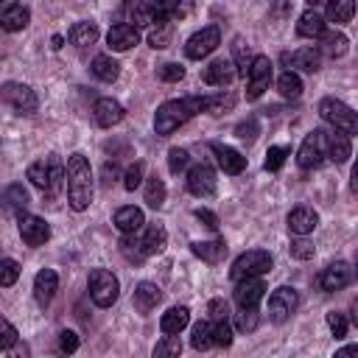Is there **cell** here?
Instances as JSON below:
<instances>
[{"instance_id":"31","label":"cell","mask_w":358,"mask_h":358,"mask_svg":"<svg viewBox=\"0 0 358 358\" xmlns=\"http://www.w3.org/2000/svg\"><path fill=\"white\" fill-rule=\"evenodd\" d=\"M190 252H193L196 257H201L204 263H221L224 255H227V243H224V238H215V241H196V243H190Z\"/></svg>"},{"instance_id":"23","label":"cell","mask_w":358,"mask_h":358,"mask_svg":"<svg viewBox=\"0 0 358 358\" xmlns=\"http://www.w3.org/2000/svg\"><path fill=\"white\" fill-rule=\"evenodd\" d=\"M282 62L302 73H316L322 67V53H319V48H299L294 53H282Z\"/></svg>"},{"instance_id":"51","label":"cell","mask_w":358,"mask_h":358,"mask_svg":"<svg viewBox=\"0 0 358 358\" xmlns=\"http://www.w3.org/2000/svg\"><path fill=\"white\" fill-rule=\"evenodd\" d=\"M257 131H260L257 120H255V117H249V120L238 123V129H235V137H238V140H246V143H252V140L257 137Z\"/></svg>"},{"instance_id":"48","label":"cell","mask_w":358,"mask_h":358,"mask_svg":"<svg viewBox=\"0 0 358 358\" xmlns=\"http://www.w3.org/2000/svg\"><path fill=\"white\" fill-rule=\"evenodd\" d=\"M213 336H215V347H229L232 344V324H229V319L213 322Z\"/></svg>"},{"instance_id":"9","label":"cell","mask_w":358,"mask_h":358,"mask_svg":"<svg viewBox=\"0 0 358 358\" xmlns=\"http://www.w3.org/2000/svg\"><path fill=\"white\" fill-rule=\"evenodd\" d=\"M218 45H221V31H218V25H204L201 31H196V34L185 42V56H187V59H204V56H210Z\"/></svg>"},{"instance_id":"25","label":"cell","mask_w":358,"mask_h":358,"mask_svg":"<svg viewBox=\"0 0 358 358\" xmlns=\"http://www.w3.org/2000/svg\"><path fill=\"white\" fill-rule=\"evenodd\" d=\"M165 243H168V232H165V227H162V224H148L145 232H143V238L137 241V249H140L143 257H148V255L162 252Z\"/></svg>"},{"instance_id":"35","label":"cell","mask_w":358,"mask_h":358,"mask_svg":"<svg viewBox=\"0 0 358 358\" xmlns=\"http://www.w3.org/2000/svg\"><path fill=\"white\" fill-rule=\"evenodd\" d=\"M90 70H92L95 78H101V81H106V84H112V81L120 76V64H117L112 56H106V53L95 56L92 64H90Z\"/></svg>"},{"instance_id":"6","label":"cell","mask_w":358,"mask_h":358,"mask_svg":"<svg viewBox=\"0 0 358 358\" xmlns=\"http://www.w3.org/2000/svg\"><path fill=\"white\" fill-rule=\"evenodd\" d=\"M87 285H90V299L98 308H112L120 296V282L109 268H92Z\"/></svg>"},{"instance_id":"50","label":"cell","mask_w":358,"mask_h":358,"mask_svg":"<svg viewBox=\"0 0 358 358\" xmlns=\"http://www.w3.org/2000/svg\"><path fill=\"white\" fill-rule=\"evenodd\" d=\"M159 78H162V81H168V84L182 81V78H185V67H182V64H176V62H168V64H162V67H159Z\"/></svg>"},{"instance_id":"33","label":"cell","mask_w":358,"mask_h":358,"mask_svg":"<svg viewBox=\"0 0 358 358\" xmlns=\"http://www.w3.org/2000/svg\"><path fill=\"white\" fill-rule=\"evenodd\" d=\"M252 62H255V56H252V50H249V42H246L243 36H235V39H232V64H235L238 76L249 78Z\"/></svg>"},{"instance_id":"10","label":"cell","mask_w":358,"mask_h":358,"mask_svg":"<svg viewBox=\"0 0 358 358\" xmlns=\"http://www.w3.org/2000/svg\"><path fill=\"white\" fill-rule=\"evenodd\" d=\"M296 305H299V294L294 288H288V285H280L268 296V319L274 324H282V322L291 319V313L296 310Z\"/></svg>"},{"instance_id":"38","label":"cell","mask_w":358,"mask_h":358,"mask_svg":"<svg viewBox=\"0 0 358 358\" xmlns=\"http://www.w3.org/2000/svg\"><path fill=\"white\" fill-rule=\"evenodd\" d=\"M145 204L154 207V210H159L165 204V182L157 173H151L145 179Z\"/></svg>"},{"instance_id":"60","label":"cell","mask_w":358,"mask_h":358,"mask_svg":"<svg viewBox=\"0 0 358 358\" xmlns=\"http://www.w3.org/2000/svg\"><path fill=\"white\" fill-rule=\"evenodd\" d=\"M350 190L358 193V162L352 165V179H350Z\"/></svg>"},{"instance_id":"42","label":"cell","mask_w":358,"mask_h":358,"mask_svg":"<svg viewBox=\"0 0 358 358\" xmlns=\"http://www.w3.org/2000/svg\"><path fill=\"white\" fill-rule=\"evenodd\" d=\"M235 106V95L232 92H215V95H207V112L210 115H224Z\"/></svg>"},{"instance_id":"53","label":"cell","mask_w":358,"mask_h":358,"mask_svg":"<svg viewBox=\"0 0 358 358\" xmlns=\"http://www.w3.org/2000/svg\"><path fill=\"white\" fill-rule=\"evenodd\" d=\"M288 252H291V257H296V260H310L313 257V243H308V241H291V246H288Z\"/></svg>"},{"instance_id":"61","label":"cell","mask_w":358,"mask_h":358,"mask_svg":"<svg viewBox=\"0 0 358 358\" xmlns=\"http://www.w3.org/2000/svg\"><path fill=\"white\" fill-rule=\"evenodd\" d=\"M350 313H352V324L358 327V299L352 302V308H350Z\"/></svg>"},{"instance_id":"11","label":"cell","mask_w":358,"mask_h":358,"mask_svg":"<svg viewBox=\"0 0 358 358\" xmlns=\"http://www.w3.org/2000/svg\"><path fill=\"white\" fill-rule=\"evenodd\" d=\"M268 81H271V59L260 53V56H255L252 70H249V78H246V98L249 101H257L268 90Z\"/></svg>"},{"instance_id":"37","label":"cell","mask_w":358,"mask_h":358,"mask_svg":"<svg viewBox=\"0 0 358 358\" xmlns=\"http://www.w3.org/2000/svg\"><path fill=\"white\" fill-rule=\"evenodd\" d=\"M190 344H193V350H210V347H215V336H213V322L210 319H201V322L193 324Z\"/></svg>"},{"instance_id":"45","label":"cell","mask_w":358,"mask_h":358,"mask_svg":"<svg viewBox=\"0 0 358 358\" xmlns=\"http://www.w3.org/2000/svg\"><path fill=\"white\" fill-rule=\"evenodd\" d=\"M6 204L11 207V210H25V204H28V190L22 187V185H11V187H6Z\"/></svg>"},{"instance_id":"7","label":"cell","mask_w":358,"mask_h":358,"mask_svg":"<svg viewBox=\"0 0 358 358\" xmlns=\"http://www.w3.org/2000/svg\"><path fill=\"white\" fill-rule=\"evenodd\" d=\"M0 98H3L6 106H11L20 115H34L36 106H39L36 92L28 84H17V81H6L3 90H0Z\"/></svg>"},{"instance_id":"27","label":"cell","mask_w":358,"mask_h":358,"mask_svg":"<svg viewBox=\"0 0 358 358\" xmlns=\"http://www.w3.org/2000/svg\"><path fill=\"white\" fill-rule=\"evenodd\" d=\"M347 45H350V39L341 34V31H336V28H327L322 36H319V53L322 56H330V59H338V56H344L347 53Z\"/></svg>"},{"instance_id":"39","label":"cell","mask_w":358,"mask_h":358,"mask_svg":"<svg viewBox=\"0 0 358 358\" xmlns=\"http://www.w3.org/2000/svg\"><path fill=\"white\" fill-rule=\"evenodd\" d=\"M171 36H173V22H154L151 25V34H148V45L154 48V50H162V48H168L171 45Z\"/></svg>"},{"instance_id":"19","label":"cell","mask_w":358,"mask_h":358,"mask_svg":"<svg viewBox=\"0 0 358 358\" xmlns=\"http://www.w3.org/2000/svg\"><path fill=\"white\" fill-rule=\"evenodd\" d=\"M288 229L294 232V235H299V238H305V235H310L313 229H316V224H319V213L313 210V207H305V204H299V207H294L291 213H288Z\"/></svg>"},{"instance_id":"46","label":"cell","mask_w":358,"mask_h":358,"mask_svg":"<svg viewBox=\"0 0 358 358\" xmlns=\"http://www.w3.org/2000/svg\"><path fill=\"white\" fill-rule=\"evenodd\" d=\"M187 162H190V154H187V148H179V145H173V148L168 151V168H171V173H179V171H185V168H187Z\"/></svg>"},{"instance_id":"22","label":"cell","mask_w":358,"mask_h":358,"mask_svg":"<svg viewBox=\"0 0 358 358\" xmlns=\"http://www.w3.org/2000/svg\"><path fill=\"white\" fill-rule=\"evenodd\" d=\"M56 291H59V274H56L53 268L36 271V277H34V299H36L42 308L50 305V299L56 296Z\"/></svg>"},{"instance_id":"17","label":"cell","mask_w":358,"mask_h":358,"mask_svg":"<svg viewBox=\"0 0 358 358\" xmlns=\"http://www.w3.org/2000/svg\"><path fill=\"white\" fill-rule=\"evenodd\" d=\"M92 115H95V123H98L101 129H112V126H117V123L123 120L126 109H123V103L115 101V98H98L95 106H92Z\"/></svg>"},{"instance_id":"2","label":"cell","mask_w":358,"mask_h":358,"mask_svg":"<svg viewBox=\"0 0 358 358\" xmlns=\"http://www.w3.org/2000/svg\"><path fill=\"white\" fill-rule=\"evenodd\" d=\"M67 201L76 213H84L92 201V168L78 151L67 157Z\"/></svg>"},{"instance_id":"59","label":"cell","mask_w":358,"mask_h":358,"mask_svg":"<svg viewBox=\"0 0 358 358\" xmlns=\"http://www.w3.org/2000/svg\"><path fill=\"white\" fill-rule=\"evenodd\" d=\"M333 358H358V344H347V347L336 350V355H333Z\"/></svg>"},{"instance_id":"56","label":"cell","mask_w":358,"mask_h":358,"mask_svg":"<svg viewBox=\"0 0 358 358\" xmlns=\"http://www.w3.org/2000/svg\"><path fill=\"white\" fill-rule=\"evenodd\" d=\"M207 310H210V322H224V319H227V313H229V308H227V302H224V299H210Z\"/></svg>"},{"instance_id":"54","label":"cell","mask_w":358,"mask_h":358,"mask_svg":"<svg viewBox=\"0 0 358 358\" xmlns=\"http://www.w3.org/2000/svg\"><path fill=\"white\" fill-rule=\"evenodd\" d=\"M59 350H62L64 355H73V352L78 350V336H76L73 330H62V333H59Z\"/></svg>"},{"instance_id":"24","label":"cell","mask_w":358,"mask_h":358,"mask_svg":"<svg viewBox=\"0 0 358 358\" xmlns=\"http://www.w3.org/2000/svg\"><path fill=\"white\" fill-rule=\"evenodd\" d=\"M324 31H327V20L316 11V6H308V8L299 14L296 34H299V36H308V39H319Z\"/></svg>"},{"instance_id":"12","label":"cell","mask_w":358,"mask_h":358,"mask_svg":"<svg viewBox=\"0 0 358 358\" xmlns=\"http://www.w3.org/2000/svg\"><path fill=\"white\" fill-rule=\"evenodd\" d=\"M17 227H20V235L28 246H42L48 238H50V224L39 215H31V213H20L17 215Z\"/></svg>"},{"instance_id":"55","label":"cell","mask_w":358,"mask_h":358,"mask_svg":"<svg viewBox=\"0 0 358 358\" xmlns=\"http://www.w3.org/2000/svg\"><path fill=\"white\" fill-rule=\"evenodd\" d=\"M17 341H20V333H17V327H14V324L6 319V322H3V336H0V344H3V350H11Z\"/></svg>"},{"instance_id":"57","label":"cell","mask_w":358,"mask_h":358,"mask_svg":"<svg viewBox=\"0 0 358 358\" xmlns=\"http://www.w3.org/2000/svg\"><path fill=\"white\" fill-rule=\"evenodd\" d=\"M193 215H196V218H199V221H201V224H204L207 229H213V232L218 229V215H215L213 210H204V207H199V210H196Z\"/></svg>"},{"instance_id":"28","label":"cell","mask_w":358,"mask_h":358,"mask_svg":"<svg viewBox=\"0 0 358 358\" xmlns=\"http://www.w3.org/2000/svg\"><path fill=\"white\" fill-rule=\"evenodd\" d=\"M115 227L123 232V235H134L143 224H145V215H143V210L140 207H134V204H126V207H120L117 213H115Z\"/></svg>"},{"instance_id":"32","label":"cell","mask_w":358,"mask_h":358,"mask_svg":"<svg viewBox=\"0 0 358 358\" xmlns=\"http://www.w3.org/2000/svg\"><path fill=\"white\" fill-rule=\"evenodd\" d=\"M350 154H352V145H350V137L344 134V131H327V157L336 162V165H341V162H347L350 159Z\"/></svg>"},{"instance_id":"34","label":"cell","mask_w":358,"mask_h":358,"mask_svg":"<svg viewBox=\"0 0 358 358\" xmlns=\"http://www.w3.org/2000/svg\"><path fill=\"white\" fill-rule=\"evenodd\" d=\"M67 39H70L76 48H87V45H95V39H98V25H95V22H87V20H81V22H76V25L67 31Z\"/></svg>"},{"instance_id":"3","label":"cell","mask_w":358,"mask_h":358,"mask_svg":"<svg viewBox=\"0 0 358 358\" xmlns=\"http://www.w3.org/2000/svg\"><path fill=\"white\" fill-rule=\"evenodd\" d=\"M25 176L31 179V185H36L42 193H56L62 187V179H64V165L56 154H48L36 162L28 165Z\"/></svg>"},{"instance_id":"36","label":"cell","mask_w":358,"mask_h":358,"mask_svg":"<svg viewBox=\"0 0 358 358\" xmlns=\"http://www.w3.org/2000/svg\"><path fill=\"white\" fill-rule=\"evenodd\" d=\"M352 14H355V3L352 0H333V3L324 6V20L327 22H336V25L350 22Z\"/></svg>"},{"instance_id":"49","label":"cell","mask_w":358,"mask_h":358,"mask_svg":"<svg viewBox=\"0 0 358 358\" xmlns=\"http://www.w3.org/2000/svg\"><path fill=\"white\" fill-rule=\"evenodd\" d=\"M327 327H330V333H333L336 338H344V336H347V316L338 313V310H330V313H327Z\"/></svg>"},{"instance_id":"26","label":"cell","mask_w":358,"mask_h":358,"mask_svg":"<svg viewBox=\"0 0 358 358\" xmlns=\"http://www.w3.org/2000/svg\"><path fill=\"white\" fill-rule=\"evenodd\" d=\"M31 22V11L22 3H6L0 11V25L3 31H22Z\"/></svg>"},{"instance_id":"58","label":"cell","mask_w":358,"mask_h":358,"mask_svg":"<svg viewBox=\"0 0 358 358\" xmlns=\"http://www.w3.org/2000/svg\"><path fill=\"white\" fill-rule=\"evenodd\" d=\"M6 358H31V347H28V344L20 338V341H17L11 350H6Z\"/></svg>"},{"instance_id":"40","label":"cell","mask_w":358,"mask_h":358,"mask_svg":"<svg viewBox=\"0 0 358 358\" xmlns=\"http://www.w3.org/2000/svg\"><path fill=\"white\" fill-rule=\"evenodd\" d=\"M277 90L282 98H299L302 95V78L294 73V70H285L280 78H277Z\"/></svg>"},{"instance_id":"16","label":"cell","mask_w":358,"mask_h":358,"mask_svg":"<svg viewBox=\"0 0 358 358\" xmlns=\"http://www.w3.org/2000/svg\"><path fill=\"white\" fill-rule=\"evenodd\" d=\"M235 76H238V70H235L232 59H215L201 70V81L210 87H227V84H232Z\"/></svg>"},{"instance_id":"62","label":"cell","mask_w":358,"mask_h":358,"mask_svg":"<svg viewBox=\"0 0 358 358\" xmlns=\"http://www.w3.org/2000/svg\"><path fill=\"white\" fill-rule=\"evenodd\" d=\"M62 45H64V36H59V34H56V36H53V48H56V50H59V48H62Z\"/></svg>"},{"instance_id":"47","label":"cell","mask_w":358,"mask_h":358,"mask_svg":"<svg viewBox=\"0 0 358 358\" xmlns=\"http://www.w3.org/2000/svg\"><path fill=\"white\" fill-rule=\"evenodd\" d=\"M17 277H20V263L11 260V257H6V260L0 263V285L8 288V285L17 282Z\"/></svg>"},{"instance_id":"1","label":"cell","mask_w":358,"mask_h":358,"mask_svg":"<svg viewBox=\"0 0 358 358\" xmlns=\"http://www.w3.org/2000/svg\"><path fill=\"white\" fill-rule=\"evenodd\" d=\"M199 112H207V95H185V98H173L165 101L157 115H154V131L159 137L173 134L182 123H187L190 117H196Z\"/></svg>"},{"instance_id":"30","label":"cell","mask_w":358,"mask_h":358,"mask_svg":"<svg viewBox=\"0 0 358 358\" xmlns=\"http://www.w3.org/2000/svg\"><path fill=\"white\" fill-rule=\"evenodd\" d=\"M159 299H162V288H159L157 282H140V285L134 288V308H137L140 313L154 310V308L159 305Z\"/></svg>"},{"instance_id":"18","label":"cell","mask_w":358,"mask_h":358,"mask_svg":"<svg viewBox=\"0 0 358 358\" xmlns=\"http://www.w3.org/2000/svg\"><path fill=\"white\" fill-rule=\"evenodd\" d=\"M210 148H213V154H215V159H218V168H221L224 173H229V176L243 173L246 157H243L241 151H235L232 145H224V143H210Z\"/></svg>"},{"instance_id":"20","label":"cell","mask_w":358,"mask_h":358,"mask_svg":"<svg viewBox=\"0 0 358 358\" xmlns=\"http://www.w3.org/2000/svg\"><path fill=\"white\" fill-rule=\"evenodd\" d=\"M159 11H162V3H151V0H134L126 6V14H129V22L134 28L140 25H154L159 20Z\"/></svg>"},{"instance_id":"14","label":"cell","mask_w":358,"mask_h":358,"mask_svg":"<svg viewBox=\"0 0 358 358\" xmlns=\"http://www.w3.org/2000/svg\"><path fill=\"white\" fill-rule=\"evenodd\" d=\"M187 190L199 199H207L215 193V171L207 162H199L187 171Z\"/></svg>"},{"instance_id":"4","label":"cell","mask_w":358,"mask_h":358,"mask_svg":"<svg viewBox=\"0 0 358 358\" xmlns=\"http://www.w3.org/2000/svg\"><path fill=\"white\" fill-rule=\"evenodd\" d=\"M271 266H274V260H271V255L266 249H249V252H243V255L235 257V263L229 268V277L235 282L252 280V277H263V274L271 271Z\"/></svg>"},{"instance_id":"29","label":"cell","mask_w":358,"mask_h":358,"mask_svg":"<svg viewBox=\"0 0 358 358\" xmlns=\"http://www.w3.org/2000/svg\"><path fill=\"white\" fill-rule=\"evenodd\" d=\"M187 322H190V310H187L185 305H176V308H168V310L162 313L159 330H162L165 336H179V333L187 327Z\"/></svg>"},{"instance_id":"41","label":"cell","mask_w":358,"mask_h":358,"mask_svg":"<svg viewBox=\"0 0 358 358\" xmlns=\"http://www.w3.org/2000/svg\"><path fill=\"white\" fill-rule=\"evenodd\" d=\"M154 358H179L182 355V341L179 336H162L157 344H154Z\"/></svg>"},{"instance_id":"13","label":"cell","mask_w":358,"mask_h":358,"mask_svg":"<svg viewBox=\"0 0 358 358\" xmlns=\"http://www.w3.org/2000/svg\"><path fill=\"white\" fill-rule=\"evenodd\" d=\"M266 294V282L260 277H252V280H241L235 282V291H232V299L241 310H257L260 299Z\"/></svg>"},{"instance_id":"15","label":"cell","mask_w":358,"mask_h":358,"mask_svg":"<svg viewBox=\"0 0 358 358\" xmlns=\"http://www.w3.org/2000/svg\"><path fill=\"white\" fill-rule=\"evenodd\" d=\"M350 280H352L350 263H347V260H336V263H330V266L319 274V288H322V291H341Z\"/></svg>"},{"instance_id":"21","label":"cell","mask_w":358,"mask_h":358,"mask_svg":"<svg viewBox=\"0 0 358 358\" xmlns=\"http://www.w3.org/2000/svg\"><path fill=\"white\" fill-rule=\"evenodd\" d=\"M137 42H140V31H137L131 22H117V25H112L109 34H106V45H109L112 50H117V53L134 48Z\"/></svg>"},{"instance_id":"52","label":"cell","mask_w":358,"mask_h":358,"mask_svg":"<svg viewBox=\"0 0 358 358\" xmlns=\"http://www.w3.org/2000/svg\"><path fill=\"white\" fill-rule=\"evenodd\" d=\"M140 182H143V165L134 162V165H129L126 173H123V187H126V190H134V187H140Z\"/></svg>"},{"instance_id":"43","label":"cell","mask_w":358,"mask_h":358,"mask_svg":"<svg viewBox=\"0 0 358 358\" xmlns=\"http://www.w3.org/2000/svg\"><path fill=\"white\" fill-rule=\"evenodd\" d=\"M288 154H291V148H285V145H271V148L266 151V159H263V168H266V171H280Z\"/></svg>"},{"instance_id":"44","label":"cell","mask_w":358,"mask_h":358,"mask_svg":"<svg viewBox=\"0 0 358 358\" xmlns=\"http://www.w3.org/2000/svg\"><path fill=\"white\" fill-rule=\"evenodd\" d=\"M260 324V313L257 310H241L235 313V330L238 333H255Z\"/></svg>"},{"instance_id":"5","label":"cell","mask_w":358,"mask_h":358,"mask_svg":"<svg viewBox=\"0 0 358 358\" xmlns=\"http://www.w3.org/2000/svg\"><path fill=\"white\" fill-rule=\"evenodd\" d=\"M319 115H322V120H327L336 131L358 134V112L350 109L344 101H338V98H322V101H319Z\"/></svg>"},{"instance_id":"8","label":"cell","mask_w":358,"mask_h":358,"mask_svg":"<svg viewBox=\"0 0 358 358\" xmlns=\"http://www.w3.org/2000/svg\"><path fill=\"white\" fill-rule=\"evenodd\" d=\"M324 157H327V131L316 129L302 140V145L296 151V165L310 171V168H319L324 162Z\"/></svg>"}]
</instances>
